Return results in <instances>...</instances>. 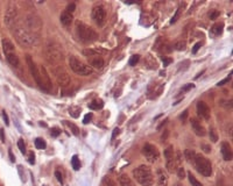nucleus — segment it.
<instances>
[{
    "label": "nucleus",
    "mask_w": 233,
    "mask_h": 186,
    "mask_svg": "<svg viewBox=\"0 0 233 186\" xmlns=\"http://www.w3.org/2000/svg\"><path fill=\"white\" fill-rule=\"evenodd\" d=\"M75 32L77 39L83 43H92L98 40V33L90 26L85 24L84 22L77 21L75 22Z\"/></svg>",
    "instance_id": "f257e3e1"
},
{
    "label": "nucleus",
    "mask_w": 233,
    "mask_h": 186,
    "mask_svg": "<svg viewBox=\"0 0 233 186\" xmlns=\"http://www.w3.org/2000/svg\"><path fill=\"white\" fill-rule=\"evenodd\" d=\"M13 34L15 36V40L18 41V43L21 47L25 48H31L33 44L35 43V36L32 33H29L27 30V28L22 24H15L14 26V30Z\"/></svg>",
    "instance_id": "f03ea898"
},
{
    "label": "nucleus",
    "mask_w": 233,
    "mask_h": 186,
    "mask_svg": "<svg viewBox=\"0 0 233 186\" xmlns=\"http://www.w3.org/2000/svg\"><path fill=\"white\" fill-rule=\"evenodd\" d=\"M133 177L142 186H152L154 183V177L150 167L147 165H140L133 170Z\"/></svg>",
    "instance_id": "7ed1b4c3"
},
{
    "label": "nucleus",
    "mask_w": 233,
    "mask_h": 186,
    "mask_svg": "<svg viewBox=\"0 0 233 186\" xmlns=\"http://www.w3.org/2000/svg\"><path fill=\"white\" fill-rule=\"evenodd\" d=\"M192 165L195 166V169H196L202 176H204V177H210V176H211L212 165H211V162H210L206 157L196 153Z\"/></svg>",
    "instance_id": "20e7f679"
},
{
    "label": "nucleus",
    "mask_w": 233,
    "mask_h": 186,
    "mask_svg": "<svg viewBox=\"0 0 233 186\" xmlns=\"http://www.w3.org/2000/svg\"><path fill=\"white\" fill-rule=\"evenodd\" d=\"M69 65L75 73L79 75V76H89V75H92V72H93L91 66L86 65L82 61H79L76 56H70Z\"/></svg>",
    "instance_id": "39448f33"
},
{
    "label": "nucleus",
    "mask_w": 233,
    "mask_h": 186,
    "mask_svg": "<svg viewBox=\"0 0 233 186\" xmlns=\"http://www.w3.org/2000/svg\"><path fill=\"white\" fill-rule=\"evenodd\" d=\"M26 28L34 36L39 35L41 28H42V22L36 15H28L27 19H26Z\"/></svg>",
    "instance_id": "423d86ee"
},
{
    "label": "nucleus",
    "mask_w": 233,
    "mask_h": 186,
    "mask_svg": "<svg viewBox=\"0 0 233 186\" xmlns=\"http://www.w3.org/2000/svg\"><path fill=\"white\" fill-rule=\"evenodd\" d=\"M26 62H27V65H28V67H29V71H31V73H32L34 80L36 82L37 86H39L40 88H42L43 91H46V90H44V86H43V83H42V79H41L40 71H39V67L36 66L35 62L33 61L32 56L31 55L26 56Z\"/></svg>",
    "instance_id": "0eeeda50"
},
{
    "label": "nucleus",
    "mask_w": 233,
    "mask_h": 186,
    "mask_svg": "<svg viewBox=\"0 0 233 186\" xmlns=\"http://www.w3.org/2000/svg\"><path fill=\"white\" fill-rule=\"evenodd\" d=\"M92 20L96 22L97 26H103L106 21V10L103 5H97L92 8L91 12Z\"/></svg>",
    "instance_id": "6e6552de"
},
{
    "label": "nucleus",
    "mask_w": 233,
    "mask_h": 186,
    "mask_svg": "<svg viewBox=\"0 0 233 186\" xmlns=\"http://www.w3.org/2000/svg\"><path fill=\"white\" fill-rule=\"evenodd\" d=\"M142 153L145 155V157L147 158L149 163H154L159 159L160 157V153L158 150V148L150 143H146L142 148Z\"/></svg>",
    "instance_id": "1a4fd4ad"
},
{
    "label": "nucleus",
    "mask_w": 233,
    "mask_h": 186,
    "mask_svg": "<svg viewBox=\"0 0 233 186\" xmlns=\"http://www.w3.org/2000/svg\"><path fill=\"white\" fill-rule=\"evenodd\" d=\"M197 113L198 115L203 118L204 120H209L210 116H211V110H210V107L206 105V102L204 101H198L197 102Z\"/></svg>",
    "instance_id": "9d476101"
},
{
    "label": "nucleus",
    "mask_w": 233,
    "mask_h": 186,
    "mask_svg": "<svg viewBox=\"0 0 233 186\" xmlns=\"http://www.w3.org/2000/svg\"><path fill=\"white\" fill-rule=\"evenodd\" d=\"M39 71H40V75H41V79H42L43 86H44V90L46 92H49L50 88H52V82H50V77L48 75L46 67L43 65H40L39 67Z\"/></svg>",
    "instance_id": "9b49d317"
},
{
    "label": "nucleus",
    "mask_w": 233,
    "mask_h": 186,
    "mask_svg": "<svg viewBox=\"0 0 233 186\" xmlns=\"http://www.w3.org/2000/svg\"><path fill=\"white\" fill-rule=\"evenodd\" d=\"M56 73V79H57V83L60 84V86H68L69 84H70V82H71V78L70 76L64 71V70H58V71H56L55 72Z\"/></svg>",
    "instance_id": "f8f14e48"
},
{
    "label": "nucleus",
    "mask_w": 233,
    "mask_h": 186,
    "mask_svg": "<svg viewBox=\"0 0 233 186\" xmlns=\"http://www.w3.org/2000/svg\"><path fill=\"white\" fill-rule=\"evenodd\" d=\"M15 18H16V10H15L14 5H10L8 8L6 10V13H5V22H6V24L7 26L14 24Z\"/></svg>",
    "instance_id": "ddd939ff"
},
{
    "label": "nucleus",
    "mask_w": 233,
    "mask_h": 186,
    "mask_svg": "<svg viewBox=\"0 0 233 186\" xmlns=\"http://www.w3.org/2000/svg\"><path fill=\"white\" fill-rule=\"evenodd\" d=\"M191 126H192V129L195 131V134L197 136H205L206 135V130L204 128V126L197 119H191Z\"/></svg>",
    "instance_id": "4468645a"
},
{
    "label": "nucleus",
    "mask_w": 233,
    "mask_h": 186,
    "mask_svg": "<svg viewBox=\"0 0 233 186\" xmlns=\"http://www.w3.org/2000/svg\"><path fill=\"white\" fill-rule=\"evenodd\" d=\"M87 62H89V64L92 66V67H95L97 70H102L104 67V59L100 56H91V57H87Z\"/></svg>",
    "instance_id": "2eb2a0df"
},
{
    "label": "nucleus",
    "mask_w": 233,
    "mask_h": 186,
    "mask_svg": "<svg viewBox=\"0 0 233 186\" xmlns=\"http://www.w3.org/2000/svg\"><path fill=\"white\" fill-rule=\"evenodd\" d=\"M222 155L225 161H231L232 159V149H231V145L227 142L222 143Z\"/></svg>",
    "instance_id": "dca6fc26"
},
{
    "label": "nucleus",
    "mask_w": 233,
    "mask_h": 186,
    "mask_svg": "<svg viewBox=\"0 0 233 186\" xmlns=\"http://www.w3.org/2000/svg\"><path fill=\"white\" fill-rule=\"evenodd\" d=\"M105 53H107V51L102 48H92V49H84L83 50V55L86 58L91 57V56H100L102 54H105Z\"/></svg>",
    "instance_id": "f3484780"
},
{
    "label": "nucleus",
    "mask_w": 233,
    "mask_h": 186,
    "mask_svg": "<svg viewBox=\"0 0 233 186\" xmlns=\"http://www.w3.org/2000/svg\"><path fill=\"white\" fill-rule=\"evenodd\" d=\"M156 173H158V185L168 186V180H169L168 175H167L163 170H161V169H159V170L156 171Z\"/></svg>",
    "instance_id": "a211bd4d"
},
{
    "label": "nucleus",
    "mask_w": 233,
    "mask_h": 186,
    "mask_svg": "<svg viewBox=\"0 0 233 186\" xmlns=\"http://www.w3.org/2000/svg\"><path fill=\"white\" fill-rule=\"evenodd\" d=\"M1 44H2V50H4V54H5V55L15 51L14 44L12 43V41H10L8 39H4V40L1 41Z\"/></svg>",
    "instance_id": "6ab92c4d"
},
{
    "label": "nucleus",
    "mask_w": 233,
    "mask_h": 186,
    "mask_svg": "<svg viewBox=\"0 0 233 186\" xmlns=\"http://www.w3.org/2000/svg\"><path fill=\"white\" fill-rule=\"evenodd\" d=\"M5 56H6L7 62H8L12 66L19 67V65H20V59H19V57H18V55H16L15 51H14V53H10V54H6Z\"/></svg>",
    "instance_id": "aec40b11"
},
{
    "label": "nucleus",
    "mask_w": 233,
    "mask_h": 186,
    "mask_svg": "<svg viewBox=\"0 0 233 186\" xmlns=\"http://www.w3.org/2000/svg\"><path fill=\"white\" fill-rule=\"evenodd\" d=\"M72 19H74L72 14L66 13V12H63V13L61 14V16H60V21H61V23H62L63 26H65V27H68V26H70V24H71Z\"/></svg>",
    "instance_id": "412c9836"
},
{
    "label": "nucleus",
    "mask_w": 233,
    "mask_h": 186,
    "mask_svg": "<svg viewBox=\"0 0 233 186\" xmlns=\"http://www.w3.org/2000/svg\"><path fill=\"white\" fill-rule=\"evenodd\" d=\"M119 183L121 186H134L132 179L127 175H121L119 177Z\"/></svg>",
    "instance_id": "4be33fe9"
},
{
    "label": "nucleus",
    "mask_w": 233,
    "mask_h": 186,
    "mask_svg": "<svg viewBox=\"0 0 233 186\" xmlns=\"http://www.w3.org/2000/svg\"><path fill=\"white\" fill-rule=\"evenodd\" d=\"M104 107V102L103 100L98 99V100H93L92 102L89 104V108L90 110H102Z\"/></svg>",
    "instance_id": "5701e85b"
},
{
    "label": "nucleus",
    "mask_w": 233,
    "mask_h": 186,
    "mask_svg": "<svg viewBox=\"0 0 233 186\" xmlns=\"http://www.w3.org/2000/svg\"><path fill=\"white\" fill-rule=\"evenodd\" d=\"M195 156H196V153H195L193 150H191V149H187V150L184 151V158H185V159L188 161V163H190V164L193 163Z\"/></svg>",
    "instance_id": "b1692460"
},
{
    "label": "nucleus",
    "mask_w": 233,
    "mask_h": 186,
    "mask_svg": "<svg viewBox=\"0 0 233 186\" xmlns=\"http://www.w3.org/2000/svg\"><path fill=\"white\" fill-rule=\"evenodd\" d=\"M174 148H173V145H169L166 150H164V157H166V161L167 162H170V161H173L174 159Z\"/></svg>",
    "instance_id": "393cba45"
},
{
    "label": "nucleus",
    "mask_w": 233,
    "mask_h": 186,
    "mask_svg": "<svg viewBox=\"0 0 233 186\" xmlns=\"http://www.w3.org/2000/svg\"><path fill=\"white\" fill-rule=\"evenodd\" d=\"M223 28H224L223 23H216L211 28V33L214 34V35H220L223 33Z\"/></svg>",
    "instance_id": "a878e982"
},
{
    "label": "nucleus",
    "mask_w": 233,
    "mask_h": 186,
    "mask_svg": "<svg viewBox=\"0 0 233 186\" xmlns=\"http://www.w3.org/2000/svg\"><path fill=\"white\" fill-rule=\"evenodd\" d=\"M188 178H189V182H190L191 186H203V184H202L199 180H197V178L192 175L191 172L188 173Z\"/></svg>",
    "instance_id": "bb28decb"
},
{
    "label": "nucleus",
    "mask_w": 233,
    "mask_h": 186,
    "mask_svg": "<svg viewBox=\"0 0 233 186\" xmlns=\"http://www.w3.org/2000/svg\"><path fill=\"white\" fill-rule=\"evenodd\" d=\"M35 147H36V149H39V150H43V149H46V147H47V143L46 141L43 140V139H36L35 140Z\"/></svg>",
    "instance_id": "cd10ccee"
},
{
    "label": "nucleus",
    "mask_w": 233,
    "mask_h": 186,
    "mask_svg": "<svg viewBox=\"0 0 233 186\" xmlns=\"http://www.w3.org/2000/svg\"><path fill=\"white\" fill-rule=\"evenodd\" d=\"M69 128H70V130L72 131V134H74L75 136H78L79 135V128L76 126V124H74V123H71V122H68V121H65L64 122Z\"/></svg>",
    "instance_id": "c85d7f7f"
},
{
    "label": "nucleus",
    "mask_w": 233,
    "mask_h": 186,
    "mask_svg": "<svg viewBox=\"0 0 233 186\" xmlns=\"http://www.w3.org/2000/svg\"><path fill=\"white\" fill-rule=\"evenodd\" d=\"M71 165H72L74 170H76V171H78V170L81 169V163H79V158H78V156H77V155H75L74 157L71 158Z\"/></svg>",
    "instance_id": "c756f323"
},
{
    "label": "nucleus",
    "mask_w": 233,
    "mask_h": 186,
    "mask_svg": "<svg viewBox=\"0 0 233 186\" xmlns=\"http://www.w3.org/2000/svg\"><path fill=\"white\" fill-rule=\"evenodd\" d=\"M81 112H82V110L79 107H77V106H74V107H70L69 108V113H70V115L72 118H78L79 114H81Z\"/></svg>",
    "instance_id": "7c9ffc66"
},
{
    "label": "nucleus",
    "mask_w": 233,
    "mask_h": 186,
    "mask_svg": "<svg viewBox=\"0 0 233 186\" xmlns=\"http://www.w3.org/2000/svg\"><path fill=\"white\" fill-rule=\"evenodd\" d=\"M209 136H210V140H211L213 143H216L217 141H218V135H217V131H216L214 128H212V127L209 129Z\"/></svg>",
    "instance_id": "2f4dec72"
},
{
    "label": "nucleus",
    "mask_w": 233,
    "mask_h": 186,
    "mask_svg": "<svg viewBox=\"0 0 233 186\" xmlns=\"http://www.w3.org/2000/svg\"><path fill=\"white\" fill-rule=\"evenodd\" d=\"M103 182H104V184H105L106 186H116V182H114L111 177H108V176H105V177H104Z\"/></svg>",
    "instance_id": "473e14b6"
},
{
    "label": "nucleus",
    "mask_w": 233,
    "mask_h": 186,
    "mask_svg": "<svg viewBox=\"0 0 233 186\" xmlns=\"http://www.w3.org/2000/svg\"><path fill=\"white\" fill-rule=\"evenodd\" d=\"M139 59H140V56L139 55H133L131 58H129V61H128V64L131 66H134L135 64H138Z\"/></svg>",
    "instance_id": "72a5a7b5"
},
{
    "label": "nucleus",
    "mask_w": 233,
    "mask_h": 186,
    "mask_svg": "<svg viewBox=\"0 0 233 186\" xmlns=\"http://www.w3.org/2000/svg\"><path fill=\"white\" fill-rule=\"evenodd\" d=\"M185 45H187V44H185L184 41H178V42L175 43L174 47H175L176 50H184V49H185Z\"/></svg>",
    "instance_id": "f704fd0d"
},
{
    "label": "nucleus",
    "mask_w": 233,
    "mask_h": 186,
    "mask_svg": "<svg viewBox=\"0 0 233 186\" xmlns=\"http://www.w3.org/2000/svg\"><path fill=\"white\" fill-rule=\"evenodd\" d=\"M18 148H19V150L21 151V153H26V145H25L22 139H20V140L18 141Z\"/></svg>",
    "instance_id": "c9c22d12"
},
{
    "label": "nucleus",
    "mask_w": 233,
    "mask_h": 186,
    "mask_svg": "<svg viewBox=\"0 0 233 186\" xmlns=\"http://www.w3.org/2000/svg\"><path fill=\"white\" fill-rule=\"evenodd\" d=\"M176 172H177V176H178L180 179H184V178H185V170H184L183 166H180V167L177 169Z\"/></svg>",
    "instance_id": "e433bc0d"
},
{
    "label": "nucleus",
    "mask_w": 233,
    "mask_h": 186,
    "mask_svg": "<svg viewBox=\"0 0 233 186\" xmlns=\"http://www.w3.org/2000/svg\"><path fill=\"white\" fill-rule=\"evenodd\" d=\"M92 118H93V114H92V113H87V114L84 116V119H83V123H84V124H87L89 122H91Z\"/></svg>",
    "instance_id": "4c0bfd02"
},
{
    "label": "nucleus",
    "mask_w": 233,
    "mask_h": 186,
    "mask_svg": "<svg viewBox=\"0 0 233 186\" xmlns=\"http://www.w3.org/2000/svg\"><path fill=\"white\" fill-rule=\"evenodd\" d=\"M61 134V129H58V128H52V130H50V135L54 136V137H57L58 135Z\"/></svg>",
    "instance_id": "58836bf2"
},
{
    "label": "nucleus",
    "mask_w": 233,
    "mask_h": 186,
    "mask_svg": "<svg viewBox=\"0 0 233 186\" xmlns=\"http://www.w3.org/2000/svg\"><path fill=\"white\" fill-rule=\"evenodd\" d=\"M75 10H76V5L75 4H70V5H68L66 6V13H70V14H72L75 12Z\"/></svg>",
    "instance_id": "ea45409f"
},
{
    "label": "nucleus",
    "mask_w": 233,
    "mask_h": 186,
    "mask_svg": "<svg viewBox=\"0 0 233 186\" xmlns=\"http://www.w3.org/2000/svg\"><path fill=\"white\" fill-rule=\"evenodd\" d=\"M28 162L31 163V164H35V155L33 153V151L28 153Z\"/></svg>",
    "instance_id": "a19ab883"
},
{
    "label": "nucleus",
    "mask_w": 233,
    "mask_h": 186,
    "mask_svg": "<svg viewBox=\"0 0 233 186\" xmlns=\"http://www.w3.org/2000/svg\"><path fill=\"white\" fill-rule=\"evenodd\" d=\"M55 177L57 178V180L61 183V184H63V178H62V173L58 171V170H56L55 171Z\"/></svg>",
    "instance_id": "79ce46f5"
},
{
    "label": "nucleus",
    "mask_w": 233,
    "mask_h": 186,
    "mask_svg": "<svg viewBox=\"0 0 233 186\" xmlns=\"http://www.w3.org/2000/svg\"><path fill=\"white\" fill-rule=\"evenodd\" d=\"M230 80H231V75H230V76H229V77H226L225 79H223V80H220V82H219V83H218L217 85H218V86H223V85H225L226 83H229Z\"/></svg>",
    "instance_id": "37998d69"
},
{
    "label": "nucleus",
    "mask_w": 233,
    "mask_h": 186,
    "mask_svg": "<svg viewBox=\"0 0 233 186\" xmlns=\"http://www.w3.org/2000/svg\"><path fill=\"white\" fill-rule=\"evenodd\" d=\"M180 13H181V7L176 11V13H175V15L173 16V19H171V23H174V22H176L177 21V19H178V16H180Z\"/></svg>",
    "instance_id": "c03bdc74"
},
{
    "label": "nucleus",
    "mask_w": 233,
    "mask_h": 186,
    "mask_svg": "<svg viewBox=\"0 0 233 186\" xmlns=\"http://www.w3.org/2000/svg\"><path fill=\"white\" fill-rule=\"evenodd\" d=\"M168 135H169V130H164V133L162 134V136H161V141L162 142H166L167 141V139H168Z\"/></svg>",
    "instance_id": "a18cd8bd"
},
{
    "label": "nucleus",
    "mask_w": 233,
    "mask_h": 186,
    "mask_svg": "<svg viewBox=\"0 0 233 186\" xmlns=\"http://www.w3.org/2000/svg\"><path fill=\"white\" fill-rule=\"evenodd\" d=\"M2 118H4V121H5V123L8 126L10 124V119H8V115H7V113L5 112V110H2Z\"/></svg>",
    "instance_id": "49530a36"
},
{
    "label": "nucleus",
    "mask_w": 233,
    "mask_h": 186,
    "mask_svg": "<svg viewBox=\"0 0 233 186\" xmlns=\"http://www.w3.org/2000/svg\"><path fill=\"white\" fill-rule=\"evenodd\" d=\"M202 148H203L204 153H211V147H210V145H208V144H202Z\"/></svg>",
    "instance_id": "de8ad7c7"
},
{
    "label": "nucleus",
    "mask_w": 233,
    "mask_h": 186,
    "mask_svg": "<svg viewBox=\"0 0 233 186\" xmlns=\"http://www.w3.org/2000/svg\"><path fill=\"white\" fill-rule=\"evenodd\" d=\"M218 16H219V12L218 11H213L211 14H210V19H211V20H216Z\"/></svg>",
    "instance_id": "09e8293b"
},
{
    "label": "nucleus",
    "mask_w": 233,
    "mask_h": 186,
    "mask_svg": "<svg viewBox=\"0 0 233 186\" xmlns=\"http://www.w3.org/2000/svg\"><path fill=\"white\" fill-rule=\"evenodd\" d=\"M199 48H201V42H198V43H196L193 45V48H192V54H197V51L199 50Z\"/></svg>",
    "instance_id": "8fccbe9b"
},
{
    "label": "nucleus",
    "mask_w": 233,
    "mask_h": 186,
    "mask_svg": "<svg viewBox=\"0 0 233 186\" xmlns=\"http://www.w3.org/2000/svg\"><path fill=\"white\" fill-rule=\"evenodd\" d=\"M195 87V85L193 84H188V85H185L184 87H182V92H187V91H189L191 88Z\"/></svg>",
    "instance_id": "3c124183"
},
{
    "label": "nucleus",
    "mask_w": 233,
    "mask_h": 186,
    "mask_svg": "<svg viewBox=\"0 0 233 186\" xmlns=\"http://www.w3.org/2000/svg\"><path fill=\"white\" fill-rule=\"evenodd\" d=\"M173 61H171V58H163V65L167 66L168 64H170Z\"/></svg>",
    "instance_id": "603ef678"
},
{
    "label": "nucleus",
    "mask_w": 233,
    "mask_h": 186,
    "mask_svg": "<svg viewBox=\"0 0 233 186\" xmlns=\"http://www.w3.org/2000/svg\"><path fill=\"white\" fill-rule=\"evenodd\" d=\"M8 155H10V159H11V162H15V157H14V155H13L11 149L8 150Z\"/></svg>",
    "instance_id": "864d4df0"
},
{
    "label": "nucleus",
    "mask_w": 233,
    "mask_h": 186,
    "mask_svg": "<svg viewBox=\"0 0 233 186\" xmlns=\"http://www.w3.org/2000/svg\"><path fill=\"white\" fill-rule=\"evenodd\" d=\"M187 116H188V110H184V113H183V114L181 115L180 119H181L182 121H184L185 119H187Z\"/></svg>",
    "instance_id": "5fc2aeb1"
},
{
    "label": "nucleus",
    "mask_w": 233,
    "mask_h": 186,
    "mask_svg": "<svg viewBox=\"0 0 233 186\" xmlns=\"http://www.w3.org/2000/svg\"><path fill=\"white\" fill-rule=\"evenodd\" d=\"M0 137H1V141L5 142V134H4V129H0Z\"/></svg>",
    "instance_id": "6e6d98bb"
},
{
    "label": "nucleus",
    "mask_w": 233,
    "mask_h": 186,
    "mask_svg": "<svg viewBox=\"0 0 233 186\" xmlns=\"http://www.w3.org/2000/svg\"><path fill=\"white\" fill-rule=\"evenodd\" d=\"M167 121H168V120H164L163 122H162V123H161V124H159V126H158V129H161V128H162V127H163V126L167 123Z\"/></svg>",
    "instance_id": "4d7b16f0"
},
{
    "label": "nucleus",
    "mask_w": 233,
    "mask_h": 186,
    "mask_svg": "<svg viewBox=\"0 0 233 186\" xmlns=\"http://www.w3.org/2000/svg\"><path fill=\"white\" fill-rule=\"evenodd\" d=\"M175 186H182V185H181L180 183H176V184H175Z\"/></svg>",
    "instance_id": "13d9d810"
}]
</instances>
